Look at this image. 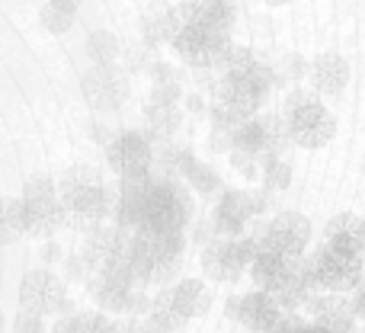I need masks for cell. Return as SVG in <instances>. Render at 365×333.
<instances>
[{"mask_svg":"<svg viewBox=\"0 0 365 333\" xmlns=\"http://www.w3.org/2000/svg\"><path fill=\"white\" fill-rule=\"evenodd\" d=\"M173 51L180 55V61H186L189 68H218V61L225 58V51L231 48V32L218 29V26L205 23H182L177 36L170 39Z\"/></svg>","mask_w":365,"mask_h":333,"instance_id":"6da1fadb","label":"cell"},{"mask_svg":"<svg viewBox=\"0 0 365 333\" xmlns=\"http://www.w3.org/2000/svg\"><path fill=\"white\" fill-rule=\"evenodd\" d=\"M58 205H61V227H74V231H90L93 225L109 218L115 205V195L109 193L103 183L93 186H81L71 189V193L58 195Z\"/></svg>","mask_w":365,"mask_h":333,"instance_id":"7a4b0ae2","label":"cell"},{"mask_svg":"<svg viewBox=\"0 0 365 333\" xmlns=\"http://www.w3.org/2000/svg\"><path fill=\"white\" fill-rule=\"evenodd\" d=\"M81 93L83 100L90 103V109L96 113H113L132 93V83H128V74L115 64H93L87 74L81 77Z\"/></svg>","mask_w":365,"mask_h":333,"instance_id":"3957f363","label":"cell"},{"mask_svg":"<svg viewBox=\"0 0 365 333\" xmlns=\"http://www.w3.org/2000/svg\"><path fill=\"white\" fill-rule=\"evenodd\" d=\"M285 125H289L292 145L304 148V151H317V148L330 145L336 135L334 116H330L317 100H308L298 109H292V113L285 116Z\"/></svg>","mask_w":365,"mask_h":333,"instance_id":"277c9868","label":"cell"},{"mask_svg":"<svg viewBox=\"0 0 365 333\" xmlns=\"http://www.w3.org/2000/svg\"><path fill=\"white\" fill-rule=\"evenodd\" d=\"M362 257L356 253H346V250H334V247H321L314 250L311 257V266H314V276H317V285L324 292H353L359 285V272H362Z\"/></svg>","mask_w":365,"mask_h":333,"instance_id":"5b68a950","label":"cell"},{"mask_svg":"<svg viewBox=\"0 0 365 333\" xmlns=\"http://www.w3.org/2000/svg\"><path fill=\"white\" fill-rule=\"evenodd\" d=\"M64 298H68V285H64V279H58L55 272H48V270L26 272L23 282H19V304L42 317L55 314Z\"/></svg>","mask_w":365,"mask_h":333,"instance_id":"8992f818","label":"cell"},{"mask_svg":"<svg viewBox=\"0 0 365 333\" xmlns=\"http://www.w3.org/2000/svg\"><path fill=\"white\" fill-rule=\"evenodd\" d=\"M106 164L109 170H115L119 176L128 173H145L151 170V145L145 141L141 132H115L113 138L106 141Z\"/></svg>","mask_w":365,"mask_h":333,"instance_id":"52a82bcc","label":"cell"},{"mask_svg":"<svg viewBox=\"0 0 365 333\" xmlns=\"http://www.w3.org/2000/svg\"><path fill=\"white\" fill-rule=\"evenodd\" d=\"M199 263H202V272H205L212 282H221V285H234L244 276L240 257H237V250H234V237H212L202 247Z\"/></svg>","mask_w":365,"mask_h":333,"instance_id":"ba28073f","label":"cell"},{"mask_svg":"<svg viewBox=\"0 0 365 333\" xmlns=\"http://www.w3.org/2000/svg\"><path fill=\"white\" fill-rule=\"evenodd\" d=\"M250 218H253V205L247 189H231V193L221 195V202L215 205L208 221L215 227V237H237V234L247 231Z\"/></svg>","mask_w":365,"mask_h":333,"instance_id":"9c48e42d","label":"cell"},{"mask_svg":"<svg viewBox=\"0 0 365 333\" xmlns=\"http://www.w3.org/2000/svg\"><path fill=\"white\" fill-rule=\"evenodd\" d=\"M308 81L317 93L324 96H340L349 83V64L336 51H324L308 64Z\"/></svg>","mask_w":365,"mask_h":333,"instance_id":"30bf717a","label":"cell"},{"mask_svg":"<svg viewBox=\"0 0 365 333\" xmlns=\"http://www.w3.org/2000/svg\"><path fill=\"white\" fill-rule=\"evenodd\" d=\"M19 199H23V212H26V234L45 240L51 234H58V227H61L58 195H19Z\"/></svg>","mask_w":365,"mask_h":333,"instance_id":"8fae6325","label":"cell"},{"mask_svg":"<svg viewBox=\"0 0 365 333\" xmlns=\"http://www.w3.org/2000/svg\"><path fill=\"white\" fill-rule=\"evenodd\" d=\"M324 240H327V247H334V250H346V253L362 257V250H365V225H362V218L359 215H353V212L334 215V218L327 221V227H324Z\"/></svg>","mask_w":365,"mask_h":333,"instance_id":"7c38bea8","label":"cell"},{"mask_svg":"<svg viewBox=\"0 0 365 333\" xmlns=\"http://www.w3.org/2000/svg\"><path fill=\"white\" fill-rule=\"evenodd\" d=\"M282 317V311L276 308V302H272L269 295H266L263 289H253L247 292L244 298H240V314L237 321L244 324L250 333H259V330H269L272 324Z\"/></svg>","mask_w":365,"mask_h":333,"instance_id":"4fadbf2b","label":"cell"},{"mask_svg":"<svg viewBox=\"0 0 365 333\" xmlns=\"http://www.w3.org/2000/svg\"><path fill=\"white\" fill-rule=\"evenodd\" d=\"M145 122L154 135L160 138H173L180 132V122H182V109L180 103H164V100H148L145 103Z\"/></svg>","mask_w":365,"mask_h":333,"instance_id":"5bb4252c","label":"cell"},{"mask_svg":"<svg viewBox=\"0 0 365 333\" xmlns=\"http://www.w3.org/2000/svg\"><path fill=\"white\" fill-rule=\"evenodd\" d=\"M173 289V298L189 317H202L212 311V289L199 279H182V282L170 285Z\"/></svg>","mask_w":365,"mask_h":333,"instance_id":"9a60e30c","label":"cell"},{"mask_svg":"<svg viewBox=\"0 0 365 333\" xmlns=\"http://www.w3.org/2000/svg\"><path fill=\"white\" fill-rule=\"evenodd\" d=\"M180 26H182V16H180L177 6H173V10H164V13H154V16H148L145 23H141L145 45L148 48H158L160 42H170V39L177 36Z\"/></svg>","mask_w":365,"mask_h":333,"instance_id":"2e32d148","label":"cell"},{"mask_svg":"<svg viewBox=\"0 0 365 333\" xmlns=\"http://www.w3.org/2000/svg\"><path fill=\"white\" fill-rule=\"evenodd\" d=\"M83 48H87V58L93 64H115L122 55L119 39H115L109 29H93L87 36V42H83Z\"/></svg>","mask_w":365,"mask_h":333,"instance_id":"e0dca14e","label":"cell"},{"mask_svg":"<svg viewBox=\"0 0 365 333\" xmlns=\"http://www.w3.org/2000/svg\"><path fill=\"white\" fill-rule=\"evenodd\" d=\"M263 292L272 298V302H276L279 311H298V304H302V298H304V292H308V289L282 270V276H279L276 282H272L269 289H263Z\"/></svg>","mask_w":365,"mask_h":333,"instance_id":"ac0fdd59","label":"cell"},{"mask_svg":"<svg viewBox=\"0 0 365 333\" xmlns=\"http://www.w3.org/2000/svg\"><path fill=\"white\" fill-rule=\"evenodd\" d=\"M259 128H263V151H269V154H276V158H282L285 148L292 145L289 125H285V116H282V113L263 116V119H259Z\"/></svg>","mask_w":365,"mask_h":333,"instance_id":"d6986e66","label":"cell"},{"mask_svg":"<svg viewBox=\"0 0 365 333\" xmlns=\"http://www.w3.org/2000/svg\"><path fill=\"white\" fill-rule=\"evenodd\" d=\"M247 270H250V279H253L257 289H269V285L282 276V257L272 253V250H259Z\"/></svg>","mask_w":365,"mask_h":333,"instance_id":"ffe728a7","label":"cell"},{"mask_svg":"<svg viewBox=\"0 0 365 333\" xmlns=\"http://www.w3.org/2000/svg\"><path fill=\"white\" fill-rule=\"evenodd\" d=\"M231 151H244V154H259L263 151V128L259 119H244L231 128Z\"/></svg>","mask_w":365,"mask_h":333,"instance_id":"44dd1931","label":"cell"},{"mask_svg":"<svg viewBox=\"0 0 365 333\" xmlns=\"http://www.w3.org/2000/svg\"><path fill=\"white\" fill-rule=\"evenodd\" d=\"M314 324H317V327H324L327 333H356V317L349 314V302H346V298H340L334 308L321 311V314L314 317Z\"/></svg>","mask_w":365,"mask_h":333,"instance_id":"7402d4cb","label":"cell"},{"mask_svg":"<svg viewBox=\"0 0 365 333\" xmlns=\"http://www.w3.org/2000/svg\"><path fill=\"white\" fill-rule=\"evenodd\" d=\"M259 58L253 55L250 48H244V45H234L231 42V48L225 51V58L218 61V71L221 74H227V77H247L250 74V68L257 64Z\"/></svg>","mask_w":365,"mask_h":333,"instance_id":"603a6c76","label":"cell"},{"mask_svg":"<svg viewBox=\"0 0 365 333\" xmlns=\"http://www.w3.org/2000/svg\"><path fill=\"white\" fill-rule=\"evenodd\" d=\"M74 19L77 13L74 10H64V6L58 4H42V10H38V23H42V29H48L51 36H64V32L74 29Z\"/></svg>","mask_w":365,"mask_h":333,"instance_id":"cb8c5ba5","label":"cell"},{"mask_svg":"<svg viewBox=\"0 0 365 333\" xmlns=\"http://www.w3.org/2000/svg\"><path fill=\"white\" fill-rule=\"evenodd\" d=\"M68 333H115V321L106 311H87V314H71Z\"/></svg>","mask_w":365,"mask_h":333,"instance_id":"d4e9b609","label":"cell"},{"mask_svg":"<svg viewBox=\"0 0 365 333\" xmlns=\"http://www.w3.org/2000/svg\"><path fill=\"white\" fill-rule=\"evenodd\" d=\"M93 183H103L100 170H96V167H87V164H77V167H71V170H64V173H61V180L55 183V193L61 195V193H71V189L93 186Z\"/></svg>","mask_w":365,"mask_h":333,"instance_id":"484cf974","label":"cell"},{"mask_svg":"<svg viewBox=\"0 0 365 333\" xmlns=\"http://www.w3.org/2000/svg\"><path fill=\"white\" fill-rule=\"evenodd\" d=\"M182 183H186L189 189H195L199 195H212L215 189L221 186V176L212 170V164H202V160H195V167L189 170Z\"/></svg>","mask_w":365,"mask_h":333,"instance_id":"4316f807","label":"cell"},{"mask_svg":"<svg viewBox=\"0 0 365 333\" xmlns=\"http://www.w3.org/2000/svg\"><path fill=\"white\" fill-rule=\"evenodd\" d=\"M0 221H4L10 240L23 237L26 234V212H23V199H4L0 202Z\"/></svg>","mask_w":365,"mask_h":333,"instance_id":"83f0119b","label":"cell"},{"mask_svg":"<svg viewBox=\"0 0 365 333\" xmlns=\"http://www.w3.org/2000/svg\"><path fill=\"white\" fill-rule=\"evenodd\" d=\"M244 81L250 83V90H253V93H259V96H263V100H266V96H269V90L279 83V74L269 68V64L257 61V64H253V68H250V74L244 77Z\"/></svg>","mask_w":365,"mask_h":333,"instance_id":"f1b7e54d","label":"cell"},{"mask_svg":"<svg viewBox=\"0 0 365 333\" xmlns=\"http://www.w3.org/2000/svg\"><path fill=\"white\" fill-rule=\"evenodd\" d=\"M234 19H237V4H234V0H215L205 16V26H218V29L231 32Z\"/></svg>","mask_w":365,"mask_h":333,"instance_id":"f546056e","label":"cell"},{"mask_svg":"<svg viewBox=\"0 0 365 333\" xmlns=\"http://www.w3.org/2000/svg\"><path fill=\"white\" fill-rule=\"evenodd\" d=\"M148 308H151V295H148L141 285H132L125 295V304H122V314H132V317H145Z\"/></svg>","mask_w":365,"mask_h":333,"instance_id":"4dcf8cb0","label":"cell"},{"mask_svg":"<svg viewBox=\"0 0 365 333\" xmlns=\"http://www.w3.org/2000/svg\"><path fill=\"white\" fill-rule=\"evenodd\" d=\"M148 74L154 83H182V71L173 68L170 61H151L148 64Z\"/></svg>","mask_w":365,"mask_h":333,"instance_id":"1f68e13d","label":"cell"},{"mask_svg":"<svg viewBox=\"0 0 365 333\" xmlns=\"http://www.w3.org/2000/svg\"><path fill=\"white\" fill-rule=\"evenodd\" d=\"M227 154H231V167L237 170L244 180H259V167H257L253 154H244V151H227Z\"/></svg>","mask_w":365,"mask_h":333,"instance_id":"d6a6232c","label":"cell"},{"mask_svg":"<svg viewBox=\"0 0 365 333\" xmlns=\"http://www.w3.org/2000/svg\"><path fill=\"white\" fill-rule=\"evenodd\" d=\"M13 330L16 333H45V321H42V314L23 308L16 314V321H13Z\"/></svg>","mask_w":365,"mask_h":333,"instance_id":"836d02e7","label":"cell"},{"mask_svg":"<svg viewBox=\"0 0 365 333\" xmlns=\"http://www.w3.org/2000/svg\"><path fill=\"white\" fill-rule=\"evenodd\" d=\"M23 195H58L55 193V180H51V176H45V173L29 176V180H26V186H23Z\"/></svg>","mask_w":365,"mask_h":333,"instance_id":"e575fe53","label":"cell"},{"mask_svg":"<svg viewBox=\"0 0 365 333\" xmlns=\"http://www.w3.org/2000/svg\"><path fill=\"white\" fill-rule=\"evenodd\" d=\"M151 96L154 100H164V103H180L182 100V83H154Z\"/></svg>","mask_w":365,"mask_h":333,"instance_id":"d590c367","label":"cell"},{"mask_svg":"<svg viewBox=\"0 0 365 333\" xmlns=\"http://www.w3.org/2000/svg\"><path fill=\"white\" fill-rule=\"evenodd\" d=\"M308 100H314V93H311V90H292V93L285 96V103H282V116H289L292 109H298L302 103H308Z\"/></svg>","mask_w":365,"mask_h":333,"instance_id":"8d00e7d4","label":"cell"},{"mask_svg":"<svg viewBox=\"0 0 365 333\" xmlns=\"http://www.w3.org/2000/svg\"><path fill=\"white\" fill-rule=\"evenodd\" d=\"M148 51L145 48H128L125 51V68L128 71H148V64H151V61H148Z\"/></svg>","mask_w":365,"mask_h":333,"instance_id":"74e56055","label":"cell"},{"mask_svg":"<svg viewBox=\"0 0 365 333\" xmlns=\"http://www.w3.org/2000/svg\"><path fill=\"white\" fill-rule=\"evenodd\" d=\"M282 71H285V77H289V81H298V77L308 71V64H304L298 55H289V58H285V64H282ZM285 77H282V81H285Z\"/></svg>","mask_w":365,"mask_h":333,"instance_id":"f35d334b","label":"cell"},{"mask_svg":"<svg viewBox=\"0 0 365 333\" xmlns=\"http://www.w3.org/2000/svg\"><path fill=\"white\" fill-rule=\"evenodd\" d=\"M64 270H68V279H81V282L90 276V270H87V263H83V257L64 260Z\"/></svg>","mask_w":365,"mask_h":333,"instance_id":"ab89813d","label":"cell"},{"mask_svg":"<svg viewBox=\"0 0 365 333\" xmlns=\"http://www.w3.org/2000/svg\"><path fill=\"white\" fill-rule=\"evenodd\" d=\"M125 321L115 324V333H148L145 330V317H132V314H122Z\"/></svg>","mask_w":365,"mask_h":333,"instance_id":"60d3db41","label":"cell"},{"mask_svg":"<svg viewBox=\"0 0 365 333\" xmlns=\"http://www.w3.org/2000/svg\"><path fill=\"white\" fill-rule=\"evenodd\" d=\"M212 237H215V227H212V221H199V225H195V244H199V247H205Z\"/></svg>","mask_w":365,"mask_h":333,"instance_id":"b9f144b4","label":"cell"},{"mask_svg":"<svg viewBox=\"0 0 365 333\" xmlns=\"http://www.w3.org/2000/svg\"><path fill=\"white\" fill-rule=\"evenodd\" d=\"M90 138H93L96 145H106V141L113 138V132H109V128L103 125V122H93V125H90Z\"/></svg>","mask_w":365,"mask_h":333,"instance_id":"7bdbcfd3","label":"cell"},{"mask_svg":"<svg viewBox=\"0 0 365 333\" xmlns=\"http://www.w3.org/2000/svg\"><path fill=\"white\" fill-rule=\"evenodd\" d=\"M42 260H45V263H55V260H61V247H58L51 237H48V244L42 247Z\"/></svg>","mask_w":365,"mask_h":333,"instance_id":"ee69618b","label":"cell"},{"mask_svg":"<svg viewBox=\"0 0 365 333\" xmlns=\"http://www.w3.org/2000/svg\"><path fill=\"white\" fill-rule=\"evenodd\" d=\"M186 109H189L192 116H202V113H205V100H202L199 93H189V96H186Z\"/></svg>","mask_w":365,"mask_h":333,"instance_id":"f6af8a7d","label":"cell"},{"mask_svg":"<svg viewBox=\"0 0 365 333\" xmlns=\"http://www.w3.org/2000/svg\"><path fill=\"white\" fill-rule=\"evenodd\" d=\"M225 314L231 317V321H237V314H240V298H237V295H227V302H225Z\"/></svg>","mask_w":365,"mask_h":333,"instance_id":"bcb514c9","label":"cell"},{"mask_svg":"<svg viewBox=\"0 0 365 333\" xmlns=\"http://www.w3.org/2000/svg\"><path fill=\"white\" fill-rule=\"evenodd\" d=\"M51 4H58V6H64V10H74L77 13V6H81L83 0H51Z\"/></svg>","mask_w":365,"mask_h":333,"instance_id":"7dc6e473","label":"cell"},{"mask_svg":"<svg viewBox=\"0 0 365 333\" xmlns=\"http://www.w3.org/2000/svg\"><path fill=\"white\" fill-rule=\"evenodd\" d=\"M4 244H13V240H10V234H6L4 221H0V247H4Z\"/></svg>","mask_w":365,"mask_h":333,"instance_id":"c3c4849f","label":"cell"},{"mask_svg":"<svg viewBox=\"0 0 365 333\" xmlns=\"http://www.w3.org/2000/svg\"><path fill=\"white\" fill-rule=\"evenodd\" d=\"M263 4H269V6H285L289 0H263Z\"/></svg>","mask_w":365,"mask_h":333,"instance_id":"681fc988","label":"cell"},{"mask_svg":"<svg viewBox=\"0 0 365 333\" xmlns=\"http://www.w3.org/2000/svg\"><path fill=\"white\" fill-rule=\"evenodd\" d=\"M0 330H4V311H0Z\"/></svg>","mask_w":365,"mask_h":333,"instance_id":"f907efd6","label":"cell"},{"mask_svg":"<svg viewBox=\"0 0 365 333\" xmlns=\"http://www.w3.org/2000/svg\"><path fill=\"white\" fill-rule=\"evenodd\" d=\"M259 333H266V330H259Z\"/></svg>","mask_w":365,"mask_h":333,"instance_id":"816d5d0a","label":"cell"}]
</instances>
